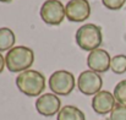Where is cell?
<instances>
[{
	"label": "cell",
	"instance_id": "obj_15",
	"mask_svg": "<svg viewBox=\"0 0 126 120\" xmlns=\"http://www.w3.org/2000/svg\"><path fill=\"white\" fill-rule=\"evenodd\" d=\"M110 120H126V105L116 104L110 113Z\"/></svg>",
	"mask_w": 126,
	"mask_h": 120
},
{
	"label": "cell",
	"instance_id": "obj_2",
	"mask_svg": "<svg viewBox=\"0 0 126 120\" xmlns=\"http://www.w3.org/2000/svg\"><path fill=\"white\" fill-rule=\"evenodd\" d=\"M16 86L28 97H39L45 88V77L37 70H26L16 77Z\"/></svg>",
	"mask_w": 126,
	"mask_h": 120
},
{
	"label": "cell",
	"instance_id": "obj_11",
	"mask_svg": "<svg viewBox=\"0 0 126 120\" xmlns=\"http://www.w3.org/2000/svg\"><path fill=\"white\" fill-rule=\"evenodd\" d=\"M56 120H86L84 113L75 105H65L58 113Z\"/></svg>",
	"mask_w": 126,
	"mask_h": 120
},
{
	"label": "cell",
	"instance_id": "obj_4",
	"mask_svg": "<svg viewBox=\"0 0 126 120\" xmlns=\"http://www.w3.org/2000/svg\"><path fill=\"white\" fill-rule=\"evenodd\" d=\"M75 76L66 70H58L49 77V88L56 96H69L75 88Z\"/></svg>",
	"mask_w": 126,
	"mask_h": 120
},
{
	"label": "cell",
	"instance_id": "obj_5",
	"mask_svg": "<svg viewBox=\"0 0 126 120\" xmlns=\"http://www.w3.org/2000/svg\"><path fill=\"white\" fill-rule=\"evenodd\" d=\"M41 17L43 22L49 26H59L66 17L65 7L59 0H47L41 7Z\"/></svg>",
	"mask_w": 126,
	"mask_h": 120
},
{
	"label": "cell",
	"instance_id": "obj_7",
	"mask_svg": "<svg viewBox=\"0 0 126 120\" xmlns=\"http://www.w3.org/2000/svg\"><path fill=\"white\" fill-rule=\"evenodd\" d=\"M65 14L71 22H83L91 15L88 0H70L65 6Z\"/></svg>",
	"mask_w": 126,
	"mask_h": 120
},
{
	"label": "cell",
	"instance_id": "obj_9",
	"mask_svg": "<svg viewBox=\"0 0 126 120\" xmlns=\"http://www.w3.org/2000/svg\"><path fill=\"white\" fill-rule=\"evenodd\" d=\"M110 55L107 50L104 49H95L91 51L87 56V65L89 70L98 72V74H104L110 69Z\"/></svg>",
	"mask_w": 126,
	"mask_h": 120
},
{
	"label": "cell",
	"instance_id": "obj_14",
	"mask_svg": "<svg viewBox=\"0 0 126 120\" xmlns=\"http://www.w3.org/2000/svg\"><path fill=\"white\" fill-rule=\"evenodd\" d=\"M113 94H114L115 101L118 102V104L126 105V80L120 81V82L115 86Z\"/></svg>",
	"mask_w": 126,
	"mask_h": 120
},
{
	"label": "cell",
	"instance_id": "obj_13",
	"mask_svg": "<svg viewBox=\"0 0 126 120\" xmlns=\"http://www.w3.org/2000/svg\"><path fill=\"white\" fill-rule=\"evenodd\" d=\"M110 70L116 74V75H121L126 72V55L124 54H119L111 58V63H110Z\"/></svg>",
	"mask_w": 126,
	"mask_h": 120
},
{
	"label": "cell",
	"instance_id": "obj_3",
	"mask_svg": "<svg viewBox=\"0 0 126 120\" xmlns=\"http://www.w3.org/2000/svg\"><path fill=\"white\" fill-rule=\"evenodd\" d=\"M76 43L77 45L87 51H93L98 49V47L103 42L102 36V28L94 23H87L82 25L76 31Z\"/></svg>",
	"mask_w": 126,
	"mask_h": 120
},
{
	"label": "cell",
	"instance_id": "obj_18",
	"mask_svg": "<svg viewBox=\"0 0 126 120\" xmlns=\"http://www.w3.org/2000/svg\"><path fill=\"white\" fill-rule=\"evenodd\" d=\"M0 1H1V2H10L11 0H0Z\"/></svg>",
	"mask_w": 126,
	"mask_h": 120
},
{
	"label": "cell",
	"instance_id": "obj_1",
	"mask_svg": "<svg viewBox=\"0 0 126 120\" xmlns=\"http://www.w3.org/2000/svg\"><path fill=\"white\" fill-rule=\"evenodd\" d=\"M6 68L11 72H23L30 70L34 61V53L31 48L17 45L10 49L5 56Z\"/></svg>",
	"mask_w": 126,
	"mask_h": 120
},
{
	"label": "cell",
	"instance_id": "obj_10",
	"mask_svg": "<svg viewBox=\"0 0 126 120\" xmlns=\"http://www.w3.org/2000/svg\"><path fill=\"white\" fill-rule=\"evenodd\" d=\"M116 105V101L113 93L109 91H100L98 92L92 99V108L97 114L105 115L111 113Z\"/></svg>",
	"mask_w": 126,
	"mask_h": 120
},
{
	"label": "cell",
	"instance_id": "obj_12",
	"mask_svg": "<svg viewBox=\"0 0 126 120\" xmlns=\"http://www.w3.org/2000/svg\"><path fill=\"white\" fill-rule=\"evenodd\" d=\"M15 44V33L7 27L0 28V51H6L14 48Z\"/></svg>",
	"mask_w": 126,
	"mask_h": 120
},
{
	"label": "cell",
	"instance_id": "obj_16",
	"mask_svg": "<svg viewBox=\"0 0 126 120\" xmlns=\"http://www.w3.org/2000/svg\"><path fill=\"white\" fill-rule=\"evenodd\" d=\"M102 2L109 10H120L125 5L126 0H102Z\"/></svg>",
	"mask_w": 126,
	"mask_h": 120
},
{
	"label": "cell",
	"instance_id": "obj_17",
	"mask_svg": "<svg viewBox=\"0 0 126 120\" xmlns=\"http://www.w3.org/2000/svg\"><path fill=\"white\" fill-rule=\"evenodd\" d=\"M5 66H6V61H5V58L2 56V54L0 53V74L4 71V69H5Z\"/></svg>",
	"mask_w": 126,
	"mask_h": 120
},
{
	"label": "cell",
	"instance_id": "obj_6",
	"mask_svg": "<svg viewBox=\"0 0 126 120\" xmlns=\"http://www.w3.org/2000/svg\"><path fill=\"white\" fill-rule=\"evenodd\" d=\"M103 79L98 72L92 70H86L80 74L77 79V87L81 93L86 96H95L98 92L102 91Z\"/></svg>",
	"mask_w": 126,
	"mask_h": 120
},
{
	"label": "cell",
	"instance_id": "obj_8",
	"mask_svg": "<svg viewBox=\"0 0 126 120\" xmlns=\"http://www.w3.org/2000/svg\"><path fill=\"white\" fill-rule=\"evenodd\" d=\"M36 109L43 117H53L61 109V101L54 93H44L36 101Z\"/></svg>",
	"mask_w": 126,
	"mask_h": 120
}]
</instances>
